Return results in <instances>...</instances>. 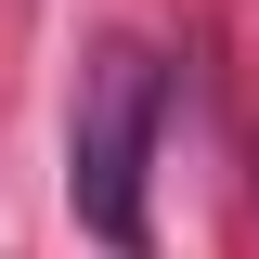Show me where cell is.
<instances>
[{"label":"cell","instance_id":"obj_1","mask_svg":"<svg viewBox=\"0 0 259 259\" xmlns=\"http://www.w3.org/2000/svg\"><path fill=\"white\" fill-rule=\"evenodd\" d=\"M156 130H168V65L143 39H104L78 65V104H65V207L78 233H104L117 259H143V182H156Z\"/></svg>","mask_w":259,"mask_h":259}]
</instances>
